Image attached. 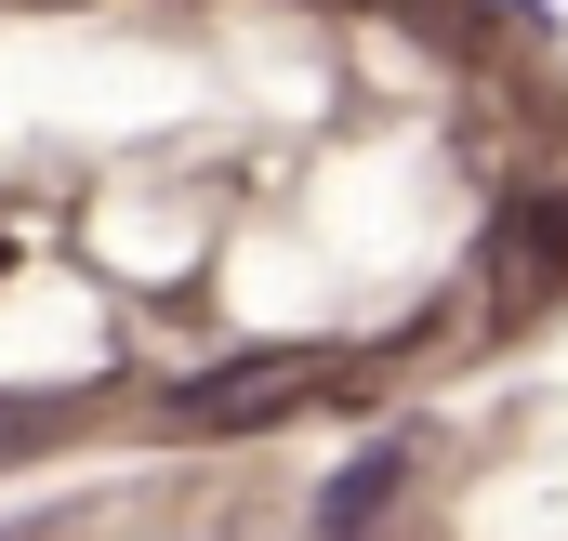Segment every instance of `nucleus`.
Returning a JSON list of instances; mask_svg holds the SVG:
<instances>
[{
  "instance_id": "f257e3e1",
  "label": "nucleus",
  "mask_w": 568,
  "mask_h": 541,
  "mask_svg": "<svg viewBox=\"0 0 568 541\" xmlns=\"http://www.w3.org/2000/svg\"><path fill=\"white\" fill-rule=\"evenodd\" d=\"M331 357H239V370H212V384H185V422H278V409H304V384H317Z\"/></svg>"
},
{
  "instance_id": "f03ea898",
  "label": "nucleus",
  "mask_w": 568,
  "mask_h": 541,
  "mask_svg": "<svg viewBox=\"0 0 568 541\" xmlns=\"http://www.w3.org/2000/svg\"><path fill=\"white\" fill-rule=\"evenodd\" d=\"M397 476H410V449H397V436H384V449H357V462L317 489V529H331V541H357L384 502H397Z\"/></svg>"
},
{
  "instance_id": "7ed1b4c3",
  "label": "nucleus",
  "mask_w": 568,
  "mask_h": 541,
  "mask_svg": "<svg viewBox=\"0 0 568 541\" xmlns=\"http://www.w3.org/2000/svg\"><path fill=\"white\" fill-rule=\"evenodd\" d=\"M556 252H568V225H556V212H516V225H503V277H516V290L556 265Z\"/></svg>"
},
{
  "instance_id": "20e7f679",
  "label": "nucleus",
  "mask_w": 568,
  "mask_h": 541,
  "mask_svg": "<svg viewBox=\"0 0 568 541\" xmlns=\"http://www.w3.org/2000/svg\"><path fill=\"white\" fill-rule=\"evenodd\" d=\"M503 13H529V0H503Z\"/></svg>"
}]
</instances>
